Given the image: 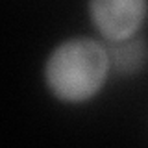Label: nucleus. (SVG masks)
Here are the masks:
<instances>
[{
	"mask_svg": "<svg viewBox=\"0 0 148 148\" xmlns=\"http://www.w3.org/2000/svg\"><path fill=\"white\" fill-rule=\"evenodd\" d=\"M109 71L108 46L95 37L76 35L50 50L45 61V82L54 98L82 104L102 91Z\"/></svg>",
	"mask_w": 148,
	"mask_h": 148,
	"instance_id": "nucleus-1",
	"label": "nucleus"
},
{
	"mask_svg": "<svg viewBox=\"0 0 148 148\" xmlns=\"http://www.w3.org/2000/svg\"><path fill=\"white\" fill-rule=\"evenodd\" d=\"M92 26L108 43L137 35L146 18L148 0H87Z\"/></svg>",
	"mask_w": 148,
	"mask_h": 148,
	"instance_id": "nucleus-2",
	"label": "nucleus"
},
{
	"mask_svg": "<svg viewBox=\"0 0 148 148\" xmlns=\"http://www.w3.org/2000/svg\"><path fill=\"white\" fill-rule=\"evenodd\" d=\"M108 54L111 71H115L122 78L137 76L148 65V43L141 35H133L117 43H108Z\"/></svg>",
	"mask_w": 148,
	"mask_h": 148,
	"instance_id": "nucleus-3",
	"label": "nucleus"
}]
</instances>
